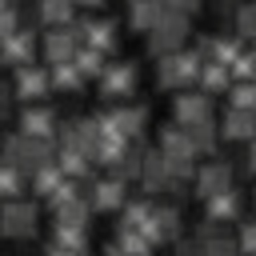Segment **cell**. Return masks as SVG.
<instances>
[{
    "label": "cell",
    "mask_w": 256,
    "mask_h": 256,
    "mask_svg": "<svg viewBox=\"0 0 256 256\" xmlns=\"http://www.w3.org/2000/svg\"><path fill=\"white\" fill-rule=\"evenodd\" d=\"M56 168H60L64 176H84V172H88V156H84V152H76V148H60Z\"/></svg>",
    "instance_id": "29"
},
{
    "label": "cell",
    "mask_w": 256,
    "mask_h": 256,
    "mask_svg": "<svg viewBox=\"0 0 256 256\" xmlns=\"http://www.w3.org/2000/svg\"><path fill=\"white\" fill-rule=\"evenodd\" d=\"M164 160H196L192 156V148H188V136H184V128H176V124H168L164 132H160V148H156Z\"/></svg>",
    "instance_id": "15"
},
{
    "label": "cell",
    "mask_w": 256,
    "mask_h": 256,
    "mask_svg": "<svg viewBox=\"0 0 256 256\" xmlns=\"http://www.w3.org/2000/svg\"><path fill=\"white\" fill-rule=\"evenodd\" d=\"M184 136H188V148H192V156H196V152H212V148H216V128H212V124L184 128Z\"/></svg>",
    "instance_id": "25"
},
{
    "label": "cell",
    "mask_w": 256,
    "mask_h": 256,
    "mask_svg": "<svg viewBox=\"0 0 256 256\" xmlns=\"http://www.w3.org/2000/svg\"><path fill=\"white\" fill-rule=\"evenodd\" d=\"M148 236V244H160V240H180V212L176 208H152L148 224L136 228Z\"/></svg>",
    "instance_id": "6"
},
{
    "label": "cell",
    "mask_w": 256,
    "mask_h": 256,
    "mask_svg": "<svg viewBox=\"0 0 256 256\" xmlns=\"http://www.w3.org/2000/svg\"><path fill=\"white\" fill-rule=\"evenodd\" d=\"M104 256H124V252H120V248H116V244H112V248H108V252H104Z\"/></svg>",
    "instance_id": "40"
},
{
    "label": "cell",
    "mask_w": 256,
    "mask_h": 256,
    "mask_svg": "<svg viewBox=\"0 0 256 256\" xmlns=\"http://www.w3.org/2000/svg\"><path fill=\"white\" fill-rule=\"evenodd\" d=\"M160 12H164V4H156V0H132L128 20H132V28H148L152 32V24L160 20Z\"/></svg>",
    "instance_id": "21"
},
{
    "label": "cell",
    "mask_w": 256,
    "mask_h": 256,
    "mask_svg": "<svg viewBox=\"0 0 256 256\" xmlns=\"http://www.w3.org/2000/svg\"><path fill=\"white\" fill-rule=\"evenodd\" d=\"M88 208H100V212L124 208V180H100V184L88 192Z\"/></svg>",
    "instance_id": "13"
},
{
    "label": "cell",
    "mask_w": 256,
    "mask_h": 256,
    "mask_svg": "<svg viewBox=\"0 0 256 256\" xmlns=\"http://www.w3.org/2000/svg\"><path fill=\"white\" fill-rule=\"evenodd\" d=\"M252 68H256V56H252V52H236V60L228 64V76H236V80H252Z\"/></svg>",
    "instance_id": "34"
},
{
    "label": "cell",
    "mask_w": 256,
    "mask_h": 256,
    "mask_svg": "<svg viewBox=\"0 0 256 256\" xmlns=\"http://www.w3.org/2000/svg\"><path fill=\"white\" fill-rule=\"evenodd\" d=\"M176 256H200V244L196 240H180L176 244Z\"/></svg>",
    "instance_id": "37"
},
{
    "label": "cell",
    "mask_w": 256,
    "mask_h": 256,
    "mask_svg": "<svg viewBox=\"0 0 256 256\" xmlns=\"http://www.w3.org/2000/svg\"><path fill=\"white\" fill-rule=\"evenodd\" d=\"M164 180H168L164 156H160V152H144V160H140V184H144V192H160Z\"/></svg>",
    "instance_id": "17"
},
{
    "label": "cell",
    "mask_w": 256,
    "mask_h": 256,
    "mask_svg": "<svg viewBox=\"0 0 256 256\" xmlns=\"http://www.w3.org/2000/svg\"><path fill=\"white\" fill-rule=\"evenodd\" d=\"M200 64H204L200 52H168V56H160V64H156V80H160L164 88H184V84L196 80Z\"/></svg>",
    "instance_id": "3"
},
{
    "label": "cell",
    "mask_w": 256,
    "mask_h": 256,
    "mask_svg": "<svg viewBox=\"0 0 256 256\" xmlns=\"http://www.w3.org/2000/svg\"><path fill=\"white\" fill-rule=\"evenodd\" d=\"M52 212H56V224H72V228H84V220H88V196H68V200H60V204H52Z\"/></svg>",
    "instance_id": "16"
},
{
    "label": "cell",
    "mask_w": 256,
    "mask_h": 256,
    "mask_svg": "<svg viewBox=\"0 0 256 256\" xmlns=\"http://www.w3.org/2000/svg\"><path fill=\"white\" fill-rule=\"evenodd\" d=\"M148 216H152V204L148 200H132V204H124V224L120 228H144Z\"/></svg>",
    "instance_id": "31"
},
{
    "label": "cell",
    "mask_w": 256,
    "mask_h": 256,
    "mask_svg": "<svg viewBox=\"0 0 256 256\" xmlns=\"http://www.w3.org/2000/svg\"><path fill=\"white\" fill-rule=\"evenodd\" d=\"M40 20L52 28L72 24V0H40Z\"/></svg>",
    "instance_id": "22"
},
{
    "label": "cell",
    "mask_w": 256,
    "mask_h": 256,
    "mask_svg": "<svg viewBox=\"0 0 256 256\" xmlns=\"http://www.w3.org/2000/svg\"><path fill=\"white\" fill-rule=\"evenodd\" d=\"M0 232H4V236H16V240L32 236V232H36V208H32L28 200H8V204L0 208Z\"/></svg>",
    "instance_id": "4"
},
{
    "label": "cell",
    "mask_w": 256,
    "mask_h": 256,
    "mask_svg": "<svg viewBox=\"0 0 256 256\" xmlns=\"http://www.w3.org/2000/svg\"><path fill=\"white\" fill-rule=\"evenodd\" d=\"M32 184H36V192H48V196H52V192L64 184V172H60V168H56V160H52V164H44V168H36V172H32Z\"/></svg>",
    "instance_id": "27"
},
{
    "label": "cell",
    "mask_w": 256,
    "mask_h": 256,
    "mask_svg": "<svg viewBox=\"0 0 256 256\" xmlns=\"http://www.w3.org/2000/svg\"><path fill=\"white\" fill-rule=\"evenodd\" d=\"M228 140H248L252 136V112H240V108H228L224 116V128H220Z\"/></svg>",
    "instance_id": "19"
},
{
    "label": "cell",
    "mask_w": 256,
    "mask_h": 256,
    "mask_svg": "<svg viewBox=\"0 0 256 256\" xmlns=\"http://www.w3.org/2000/svg\"><path fill=\"white\" fill-rule=\"evenodd\" d=\"M212 124V100L204 92H180L176 96V128Z\"/></svg>",
    "instance_id": "5"
},
{
    "label": "cell",
    "mask_w": 256,
    "mask_h": 256,
    "mask_svg": "<svg viewBox=\"0 0 256 256\" xmlns=\"http://www.w3.org/2000/svg\"><path fill=\"white\" fill-rule=\"evenodd\" d=\"M68 64L80 72V80H84V76H100V72H104V56H100V52H92V48H76Z\"/></svg>",
    "instance_id": "23"
},
{
    "label": "cell",
    "mask_w": 256,
    "mask_h": 256,
    "mask_svg": "<svg viewBox=\"0 0 256 256\" xmlns=\"http://www.w3.org/2000/svg\"><path fill=\"white\" fill-rule=\"evenodd\" d=\"M100 88H104V96H128L136 88V64H104Z\"/></svg>",
    "instance_id": "10"
},
{
    "label": "cell",
    "mask_w": 256,
    "mask_h": 256,
    "mask_svg": "<svg viewBox=\"0 0 256 256\" xmlns=\"http://www.w3.org/2000/svg\"><path fill=\"white\" fill-rule=\"evenodd\" d=\"M44 92H48V72L36 68V64H24V68L16 72V96L36 100V96H44Z\"/></svg>",
    "instance_id": "14"
},
{
    "label": "cell",
    "mask_w": 256,
    "mask_h": 256,
    "mask_svg": "<svg viewBox=\"0 0 256 256\" xmlns=\"http://www.w3.org/2000/svg\"><path fill=\"white\" fill-rule=\"evenodd\" d=\"M76 24H64V28H52L48 36H44V52H48V60L52 64H68L72 60V52H76Z\"/></svg>",
    "instance_id": "9"
},
{
    "label": "cell",
    "mask_w": 256,
    "mask_h": 256,
    "mask_svg": "<svg viewBox=\"0 0 256 256\" xmlns=\"http://www.w3.org/2000/svg\"><path fill=\"white\" fill-rule=\"evenodd\" d=\"M168 8H172V12H180V16H188V12H196V8H200V0H168Z\"/></svg>",
    "instance_id": "36"
},
{
    "label": "cell",
    "mask_w": 256,
    "mask_h": 256,
    "mask_svg": "<svg viewBox=\"0 0 256 256\" xmlns=\"http://www.w3.org/2000/svg\"><path fill=\"white\" fill-rule=\"evenodd\" d=\"M252 104H256V88H252V80H240V84H232V108H240V112H252Z\"/></svg>",
    "instance_id": "32"
},
{
    "label": "cell",
    "mask_w": 256,
    "mask_h": 256,
    "mask_svg": "<svg viewBox=\"0 0 256 256\" xmlns=\"http://www.w3.org/2000/svg\"><path fill=\"white\" fill-rule=\"evenodd\" d=\"M252 248H256V228L244 220V224H240V252H236V256H252Z\"/></svg>",
    "instance_id": "35"
},
{
    "label": "cell",
    "mask_w": 256,
    "mask_h": 256,
    "mask_svg": "<svg viewBox=\"0 0 256 256\" xmlns=\"http://www.w3.org/2000/svg\"><path fill=\"white\" fill-rule=\"evenodd\" d=\"M184 36H188V16H180V12H172V8L164 4L160 20L152 24V40H148V48H152L156 56H168V52H180Z\"/></svg>",
    "instance_id": "2"
},
{
    "label": "cell",
    "mask_w": 256,
    "mask_h": 256,
    "mask_svg": "<svg viewBox=\"0 0 256 256\" xmlns=\"http://www.w3.org/2000/svg\"><path fill=\"white\" fill-rule=\"evenodd\" d=\"M48 84H56V88H68V92H76L84 80H80V72L72 68V64H52V76H48Z\"/></svg>",
    "instance_id": "30"
},
{
    "label": "cell",
    "mask_w": 256,
    "mask_h": 256,
    "mask_svg": "<svg viewBox=\"0 0 256 256\" xmlns=\"http://www.w3.org/2000/svg\"><path fill=\"white\" fill-rule=\"evenodd\" d=\"M236 212H240V196H236L232 188H228V192H216V196H208V220H212V224H220V220L228 224Z\"/></svg>",
    "instance_id": "18"
},
{
    "label": "cell",
    "mask_w": 256,
    "mask_h": 256,
    "mask_svg": "<svg viewBox=\"0 0 256 256\" xmlns=\"http://www.w3.org/2000/svg\"><path fill=\"white\" fill-rule=\"evenodd\" d=\"M72 4H104V0H72Z\"/></svg>",
    "instance_id": "41"
},
{
    "label": "cell",
    "mask_w": 256,
    "mask_h": 256,
    "mask_svg": "<svg viewBox=\"0 0 256 256\" xmlns=\"http://www.w3.org/2000/svg\"><path fill=\"white\" fill-rule=\"evenodd\" d=\"M8 8H12V0H0V16H4V12H8Z\"/></svg>",
    "instance_id": "39"
},
{
    "label": "cell",
    "mask_w": 256,
    "mask_h": 256,
    "mask_svg": "<svg viewBox=\"0 0 256 256\" xmlns=\"http://www.w3.org/2000/svg\"><path fill=\"white\" fill-rule=\"evenodd\" d=\"M52 248H68V252H84V248H88V232H84V228H72V224H56V236H52Z\"/></svg>",
    "instance_id": "20"
},
{
    "label": "cell",
    "mask_w": 256,
    "mask_h": 256,
    "mask_svg": "<svg viewBox=\"0 0 256 256\" xmlns=\"http://www.w3.org/2000/svg\"><path fill=\"white\" fill-rule=\"evenodd\" d=\"M196 76L204 80V88H208V92H220V88H228V68H224V64H212V60H204Z\"/></svg>",
    "instance_id": "28"
},
{
    "label": "cell",
    "mask_w": 256,
    "mask_h": 256,
    "mask_svg": "<svg viewBox=\"0 0 256 256\" xmlns=\"http://www.w3.org/2000/svg\"><path fill=\"white\" fill-rule=\"evenodd\" d=\"M236 36H256V8L252 4H240V12H236Z\"/></svg>",
    "instance_id": "33"
},
{
    "label": "cell",
    "mask_w": 256,
    "mask_h": 256,
    "mask_svg": "<svg viewBox=\"0 0 256 256\" xmlns=\"http://www.w3.org/2000/svg\"><path fill=\"white\" fill-rule=\"evenodd\" d=\"M232 188V168L224 164V160H216V164H204L200 172H196V196H216V192H228Z\"/></svg>",
    "instance_id": "8"
},
{
    "label": "cell",
    "mask_w": 256,
    "mask_h": 256,
    "mask_svg": "<svg viewBox=\"0 0 256 256\" xmlns=\"http://www.w3.org/2000/svg\"><path fill=\"white\" fill-rule=\"evenodd\" d=\"M16 192H24V172L12 168L8 160H0V196L4 200H16Z\"/></svg>",
    "instance_id": "26"
},
{
    "label": "cell",
    "mask_w": 256,
    "mask_h": 256,
    "mask_svg": "<svg viewBox=\"0 0 256 256\" xmlns=\"http://www.w3.org/2000/svg\"><path fill=\"white\" fill-rule=\"evenodd\" d=\"M32 48H36V44H32V28H16L12 36L0 40V56H4L8 64H20V68L32 64Z\"/></svg>",
    "instance_id": "11"
},
{
    "label": "cell",
    "mask_w": 256,
    "mask_h": 256,
    "mask_svg": "<svg viewBox=\"0 0 256 256\" xmlns=\"http://www.w3.org/2000/svg\"><path fill=\"white\" fill-rule=\"evenodd\" d=\"M116 248H120L124 256H152V244H148V236H144V232H136V228H120V240H116Z\"/></svg>",
    "instance_id": "24"
},
{
    "label": "cell",
    "mask_w": 256,
    "mask_h": 256,
    "mask_svg": "<svg viewBox=\"0 0 256 256\" xmlns=\"http://www.w3.org/2000/svg\"><path fill=\"white\" fill-rule=\"evenodd\" d=\"M4 112H8V88L0 84V116H4Z\"/></svg>",
    "instance_id": "38"
},
{
    "label": "cell",
    "mask_w": 256,
    "mask_h": 256,
    "mask_svg": "<svg viewBox=\"0 0 256 256\" xmlns=\"http://www.w3.org/2000/svg\"><path fill=\"white\" fill-rule=\"evenodd\" d=\"M20 128H24V136H32V140H52V128H56V112L52 108H24V116H20Z\"/></svg>",
    "instance_id": "12"
},
{
    "label": "cell",
    "mask_w": 256,
    "mask_h": 256,
    "mask_svg": "<svg viewBox=\"0 0 256 256\" xmlns=\"http://www.w3.org/2000/svg\"><path fill=\"white\" fill-rule=\"evenodd\" d=\"M4 160L20 172H36L52 164V140H32V136H8L4 140Z\"/></svg>",
    "instance_id": "1"
},
{
    "label": "cell",
    "mask_w": 256,
    "mask_h": 256,
    "mask_svg": "<svg viewBox=\"0 0 256 256\" xmlns=\"http://www.w3.org/2000/svg\"><path fill=\"white\" fill-rule=\"evenodd\" d=\"M76 36H84V48H92V52H108V48H116V24L112 20H80L76 24Z\"/></svg>",
    "instance_id": "7"
}]
</instances>
